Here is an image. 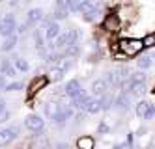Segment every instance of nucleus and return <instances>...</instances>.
I'll list each match as a JSON object with an SVG mask.
<instances>
[{"instance_id": "nucleus-28", "label": "nucleus", "mask_w": 155, "mask_h": 149, "mask_svg": "<svg viewBox=\"0 0 155 149\" xmlns=\"http://www.w3.org/2000/svg\"><path fill=\"white\" fill-rule=\"evenodd\" d=\"M64 75H65V73H64L62 69H58V67H52V69L49 71V76H47V78L51 80V82H60V80L64 78Z\"/></svg>"}, {"instance_id": "nucleus-9", "label": "nucleus", "mask_w": 155, "mask_h": 149, "mask_svg": "<svg viewBox=\"0 0 155 149\" xmlns=\"http://www.w3.org/2000/svg\"><path fill=\"white\" fill-rule=\"evenodd\" d=\"M43 19H45V11H43L41 8H30L26 11V22L32 26V24H38V22H41Z\"/></svg>"}, {"instance_id": "nucleus-41", "label": "nucleus", "mask_w": 155, "mask_h": 149, "mask_svg": "<svg viewBox=\"0 0 155 149\" xmlns=\"http://www.w3.org/2000/svg\"><path fill=\"white\" fill-rule=\"evenodd\" d=\"M6 84H8V82H6V76H4V75H0V91L6 88Z\"/></svg>"}, {"instance_id": "nucleus-22", "label": "nucleus", "mask_w": 155, "mask_h": 149, "mask_svg": "<svg viewBox=\"0 0 155 149\" xmlns=\"http://www.w3.org/2000/svg\"><path fill=\"white\" fill-rule=\"evenodd\" d=\"M56 67H58V69H62L64 73H68V71H71V69H73V60L62 54L60 58H58V62H56Z\"/></svg>"}, {"instance_id": "nucleus-6", "label": "nucleus", "mask_w": 155, "mask_h": 149, "mask_svg": "<svg viewBox=\"0 0 155 149\" xmlns=\"http://www.w3.org/2000/svg\"><path fill=\"white\" fill-rule=\"evenodd\" d=\"M118 112H127L131 108V93H125V91H120L118 97H114V106Z\"/></svg>"}, {"instance_id": "nucleus-8", "label": "nucleus", "mask_w": 155, "mask_h": 149, "mask_svg": "<svg viewBox=\"0 0 155 149\" xmlns=\"http://www.w3.org/2000/svg\"><path fill=\"white\" fill-rule=\"evenodd\" d=\"M32 37H34L38 54L41 56V58H45L49 52H47V49H45V36H43V32H41V30H34V32H32Z\"/></svg>"}, {"instance_id": "nucleus-19", "label": "nucleus", "mask_w": 155, "mask_h": 149, "mask_svg": "<svg viewBox=\"0 0 155 149\" xmlns=\"http://www.w3.org/2000/svg\"><path fill=\"white\" fill-rule=\"evenodd\" d=\"M131 73H133V69H131L129 65H121V67H118V69L114 71V75H116V86L121 82V80L129 78V76H131Z\"/></svg>"}, {"instance_id": "nucleus-24", "label": "nucleus", "mask_w": 155, "mask_h": 149, "mask_svg": "<svg viewBox=\"0 0 155 149\" xmlns=\"http://www.w3.org/2000/svg\"><path fill=\"white\" fill-rule=\"evenodd\" d=\"M150 105H151V102H148V101H140V102H137V106H135V114H137L140 119L146 118V114H148V110H150Z\"/></svg>"}, {"instance_id": "nucleus-44", "label": "nucleus", "mask_w": 155, "mask_h": 149, "mask_svg": "<svg viewBox=\"0 0 155 149\" xmlns=\"http://www.w3.org/2000/svg\"><path fill=\"white\" fill-rule=\"evenodd\" d=\"M9 2H12V6H15L17 2H21V0H9Z\"/></svg>"}, {"instance_id": "nucleus-26", "label": "nucleus", "mask_w": 155, "mask_h": 149, "mask_svg": "<svg viewBox=\"0 0 155 149\" xmlns=\"http://www.w3.org/2000/svg\"><path fill=\"white\" fill-rule=\"evenodd\" d=\"M13 65H15V69L21 71V73H28V71H30V63H28V60H25V58H15Z\"/></svg>"}, {"instance_id": "nucleus-11", "label": "nucleus", "mask_w": 155, "mask_h": 149, "mask_svg": "<svg viewBox=\"0 0 155 149\" xmlns=\"http://www.w3.org/2000/svg\"><path fill=\"white\" fill-rule=\"evenodd\" d=\"M0 75H4V76H15L17 69H15L13 62H9L8 58H2V62H0Z\"/></svg>"}, {"instance_id": "nucleus-40", "label": "nucleus", "mask_w": 155, "mask_h": 149, "mask_svg": "<svg viewBox=\"0 0 155 149\" xmlns=\"http://www.w3.org/2000/svg\"><path fill=\"white\" fill-rule=\"evenodd\" d=\"M6 110H8V108H6V101H4V99H0V116H2Z\"/></svg>"}, {"instance_id": "nucleus-4", "label": "nucleus", "mask_w": 155, "mask_h": 149, "mask_svg": "<svg viewBox=\"0 0 155 149\" xmlns=\"http://www.w3.org/2000/svg\"><path fill=\"white\" fill-rule=\"evenodd\" d=\"M21 129L17 125H12V127H6V129H0V147H4L8 144H12L17 136H19Z\"/></svg>"}, {"instance_id": "nucleus-29", "label": "nucleus", "mask_w": 155, "mask_h": 149, "mask_svg": "<svg viewBox=\"0 0 155 149\" xmlns=\"http://www.w3.org/2000/svg\"><path fill=\"white\" fill-rule=\"evenodd\" d=\"M99 17H101V6L95 8L94 11H90V13H84V15H82V19H84L86 22H94V21H97Z\"/></svg>"}, {"instance_id": "nucleus-20", "label": "nucleus", "mask_w": 155, "mask_h": 149, "mask_svg": "<svg viewBox=\"0 0 155 149\" xmlns=\"http://www.w3.org/2000/svg\"><path fill=\"white\" fill-rule=\"evenodd\" d=\"M95 147V140L92 136H81L77 140V149H94Z\"/></svg>"}, {"instance_id": "nucleus-31", "label": "nucleus", "mask_w": 155, "mask_h": 149, "mask_svg": "<svg viewBox=\"0 0 155 149\" xmlns=\"http://www.w3.org/2000/svg\"><path fill=\"white\" fill-rule=\"evenodd\" d=\"M68 34H69V43H79V39H81V28H71V30H68Z\"/></svg>"}, {"instance_id": "nucleus-45", "label": "nucleus", "mask_w": 155, "mask_h": 149, "mask_svg": "<svg viewBox=\"0 0 155 149\" xmlns=\"http://www.w3.org/2000/svg\"><path fill=\"white\" fill-rule=\"evenodd\" d=\"M0 2H4V0H0Z\"/></svg>"}, {"instance_id": "nucleus-15", "label": "nucleus", "mask_w": 155, "mask_h": 149, "mask_svg": "<svg viewBox=\"0 0 155 149\" xmlns=\"http://www.w3.org/2000/svg\"><path fill=\"white\" fill-rule=\"evenodd\" d=\"M43 110H45V118L47 119H54V116L58 114V110H60V102H54V101H49V102H45V106H43Z\"/></svg>"}, {"instance_id": "nucleus-27", "label": "nucleus", "mask_w": 155, "mask_h": 149, "mask_svg": "<svg viewBox=\"0 0 155 149\" xmlns=\"http://www.w3.org/2000/svg\"><path fill=\"white\" fill-rule=\"evenodd\" d=\"M69 15V11L68 9H64V8H56L54 6V11H52V21H65Z\"/></svg>"}, {"instance_id": "nucleus-25", "label": "nucleus", "mask_w": 155, "mask_h": 149, "mask_svg": "<svg viewBox=\"0 0 155 149\" xmlns=\"http://www.w3.org/2000/svg\"><path fill=\"white\" fill-rule=\"evenodd\" d=\"M81 54V47H79V43H71L68 45V47L64 49V56H68V58H77V56Z\"/></svg>"}, {"instance_id": "nucleus-10", "label": "nucleus", "mask_w": 155, "mask_h": 149, "mask_svg": "<svg viewBox=\"0 0 155 149\" xmlns=\"http://www.w3.org/2000/svg\"><path fill=\"white\" fill-rule=\"evenodd\" d=\"M92 95L94 97H101L103 93H107V89H108V84L105 82L103 78H97V80H94L92 82Z\"/></svg>"}, {"instance_id": "nucleus-2", "label": "nucleus", "mask_w": 155, "mask_h": 149, "mask_svg": "<svg viewBox=\"0 0 155 149\" xmlns=\"http://www.w3.org/2000/svg\"><path fill=\"white\" fill-rule=\"evenodd\" d=\"M15 32H17V19L13 13H6V15L0 17V36L8 37Z\"/></svg>"}, {"instance_id": "nucleus-18", "label": "nucleus", "mask_w": 155, "mask_h": 149, "mask_svg": "<svg viewBox=\"0 0 155 149\" xmlns=\"http://www.w3.org/2000/svg\"><path fill=\"white\" fill-rule=\"evenodd\" d=\"M86 114H97L101 112V105H99V97H90L86 101V106H84Z\"/></svg>"}, {"instance_id": "nucleus-16", "label": "nucleus", "mask_w": 155, "mask_h": 149, "mask_svg": "<svg viewBox=\"0 0 155 149\" xmlns=\"http://www.w3.org/2000/svg\"><path fill=\"white\" fill-rule=\"evenodd\" d=\"M129 93L133 95V97H144L148 93V86H146V80L144 82H133V86H131V91Z\"/></svg>"}, {"instance_id": "nucleus-34", "label": "nucleus", "mask_w": 155, "mask_h": 149, "mask_svg": "<svg viewBox=\"0 0 155 149\" xmlns=\"http://www.w3.org/2000/svg\"><path fill=\"white\" fill-rule=\"evenodd\" d=\"M79 8H81V0H68L69 13H79Z\"/></svg>"}, {"instance_id": "nucleus-5", "label": "nucleus", "mask_w": 155, "mask_h": 149, "mask_svg": "<svg viewBox=\"0 0 155 149\" xmlns=\"http://www.w3.org/2000/svg\"><path fill=\"white\" fill-rule=\"evenodd\" d=\"M43 22V26H45V39H49V41H54L58 36H60V32H62V28H60V22L58 21H45L43 19L41 21Z\"/></svg>"}, {"instance_id": "nucleus-37", "label": "nucleus", "mask_w": 155, "mask_h": 149, "mask_svg": "<svg viewBox=\"0 0 155 149\" xmlns=\"http://www.w3.org/2000/svg\"><path fill=\"white\" fill-rule=\"evenodd\" d=\"M28 26H30L28 22H25V24H17V32L15 34H26L28 32Z\"/></svg>"}, {"instance_id": "nucleus-14", "label": "nucleus", "mask_w": 155, "mask_h": 149, "mask_svg": "<svg viewBox=\"0 0 155 149\" xmlns=\"http://www.w3.org/2000/svg\"><path fill=\"white\" fill-rule=\"evenodd\" d=\"M17 41H19V37H17V34H12V36H8V37H4L2 45H0V50H2V52H12V50L15 49V45H17Z\"/></svg>"}, {"instance_id": "nucleus-33", "label": "nucleus", "mask_w": 155, "mask_h": 149, "mask_svg": "<svg viewBox=\"0 0 155 149\" xmlns=\"http://www.w3.org/2000/svg\"><path fill=\"white\" fill-rule=\"evenodd\" d=\"M131 80H133V82H144V80H146V75H144L142 69L133 71V73H131Z\"/></svg>"}, {"instance_id": "nucleus-13", "label": "nucleus", "mask_w": 155, "mask_h": 149, "mask_svg": "<svg viewBox=\"0 0 155 149\" xmlns=\"http://www.w3.org/2000/svg\"><path fill=\"white\" fill-rule=\"evenodd\" d=\"M47 82H49V78H47V76H36V78L30 82V88H28L30 95H34V93H38L41 88H45V86H47Z\"/></svg>"}, {"instance_id": "nucleus-43", "label": "nucleus", "mask_w": 155, "mask_h": 149, "mask_svg": "<svg viewBox=\"0 0 155 149\" xmlns=\"http://www.w3.org/2000/svg\"><path fill=\"white\" fill-rule=\"evenodd\" d=\"M144 132H146V129H144V127H140V129H138V131H137V136H142V134H144Z\"/></svg>"}, {"instance_id": "nucleus-1", "label": "nucleus", "mask_w": 155, "mask_h": 149, "mask_svg": "<svg viewBox=\"0 0 155 149\" xmlns=\"http://www.w3.org/2000/svg\"><path fill=\"white\" fill-rule=\"evenodd\" d=\"M118 47L124 52V56L131 58V56H137L144 50V43H142V39H137V37H125V39H120Z\"/></svg>"}, {"instance_id": "nucleus-12", "label": "nucleus", "mask_w": 155, "mask_h": 149, "mask_svg": "<svg viewBox=\"0 0 155 149\" xmlns=\"http://www.w3.org/2000/svg\"><path fill=\"white\" fill-rule=\"evenodd\" d=\"M90 99V95L86 93V91H82V93H79L77 97H73V99H69V105L75 108V110H84V106H86V101Z\"/></svg>"}, {"instance_id": "nucleus-39", "label": "nucleus", "mask_w": 155, "mask_h": 149, "mask_svg": "<svg viewBox=\"0 0 155 149\" xmlns=\"http://www.w3.org/2000/svg\"><path fill=\"white\" fill-rule=\"evenodd\" d=\"M69 145L65 144V142H58V144H54V149H68Z\"/></svg>"}, {"instance_id": "nucleus-3", "label": "nucleus", "mask_w": 155, "mask_h": 149, "mask_svg": "<svg viewBox=\"0 0 155 149\" xmlns=\"http://www.w3.org/2000/svg\"><path fill=\"white\" fill-rule=\"evenodd\" d=\"M25 127L30 132H41L43 127H45V121H43V118L38 116V114H28L25 118Z\"/></svg>"}, {"instance_id": "nucleus-21", "label": "nucleus", "mask_w": 155, "mask_h": 149, "mask_svg": "<svg viewBox=\"0 0 155 149\" xmlns=\"http://www.w3.org/2000/svg\"><path fill=\"white\" fill-rule=\"evenodd\" d=\"M151 65H153V58H151V54H150V52H148V54H144V56H140V58L137 60V67H138V69H142V71L150 69Z\"/></svg>"}, {"instance_id": "nucleus-30", "label": "nucleus", "mask_w": 155, "mask_h": 149, "mask_svg": "<svg viewBox=\"0 0 155 149\" xmlns=\"http://www.w3.org/2000/svg\"><path fill=\"white\" fill-rule=\"evenodd\" d=\"M142 43H144V49H155V34H148L142 39Z\"/></svg>"}, {"instance_id": "nucleus-42", "label": "nucleus", "mask_w": 155, "mask_h": 149, "mask_svg": "<svg viewBox=\"0 0 155 149\" xmlns=\"http://www.w3.org/2000/svg\"><path fill=\"white\" fill-rule=\"evenodd\" d=\"M8 119H9V112L6 110V112L2 114V116H0V121H8Z\"/></svg>"}, {"instance_id": "nucleus-17", "label": "nucleus", "mask_w": 155, "mask_h": 149, "mask_svg": "<svg viewBox=\"0 0 155 149\" xmlns=\"http://www.w3.org/2000/svg\"><path fill=\"white\" fill-rule=\"evenodd\" d=\"M52 45H54V49H56V50H64L68 45H71L69 43V34L68 32H60V36L52 41Z\"/></svg>"}, {"instance_id": "nucleus-23", "label": "nucleus", "mask_w": 155, "mask_h": 149, "mask_svg": "<svg viewBox=\"0 0 155 149\" xmlns=\"http://www.w3.org/2000/svg\"><path fill=\"white\" fill-rule=\"evenodd\" d=\"M99 105H101V110L108 112L110 108L114 106V97L110 95V93H103L101 97H99Z\"/></svg>"}, {"instance_id": "nucleus-32", "label": "nucleus", "mask_w": 155, "mask_h": 149, "mask_svg": "<svg viewBox=\"0 0 155 149\" xmlns=\"http://www.w3.org/2000/svg\"><path fill=\"white\" fill-rule=\"evenodd\" d=\"M23 88H25V84H23V82H19V80H15V82L6 84L4 91H19V89H23Z\"/></svg>"}, {"instance_id": "nucleus-7", "label": "nucleus", "mask_w": 155, "mask_h": 149, "mask_svg": "<svg viewBox=\"0 0 155 149\" xmlns=\"http://www.w3.org/2000/svg\"><path fill=\"white\" fill-rule=\"evenodd\" d=\"M82 84H81V80L79 78H73V80H69L68 84H65V88H64V93L68 95L69 99H73V97H77L79 93H82Z\"/></svg>"}, {"instance_id": "nucleus-36", "label": "nucleus", "mask_w": 155, "mask_h": 149, "mask_svg": "<svg viewBox=\"0 0 155 149\" xmlns=\"http://www.w3.org/2000/svg\"><path fill=\"white\" fill-rule=\"evenodd\" d=\"M108 131H110V127H108V125H107L105 121L99 123V127H97V132H99V134H107Z\"/></svg>"}, {"instance_id": "nucleus-38", "label": "nucleus", "mask_w": 155, "mask_h": 149, "mask_svg": "<svg viewBox=\"0 0 155 149\" xmlns=\"http://www.w3.org/2000/svg\"><path fill=\"white\" fill-rule=\"evenodd\" d=\"M153 118H155V106L150 105V110H148V114H146V118H144V119H153Z\"/></svg>"}, {"instance_id": "nucleus-35", "label": "nucleus", "mask_w": 155, "mask_h": 149, "mask_svg": "<svg viewBox=\"0 0 155 149\" xmlns=\"http://www.w3.org/2000/svg\"><path fill=\"white\" fill-rule=\"evenodd\" d=\"M103 80H105L108 86H116V75H114V71H107Z\"/></svg>"}]
</instances>
